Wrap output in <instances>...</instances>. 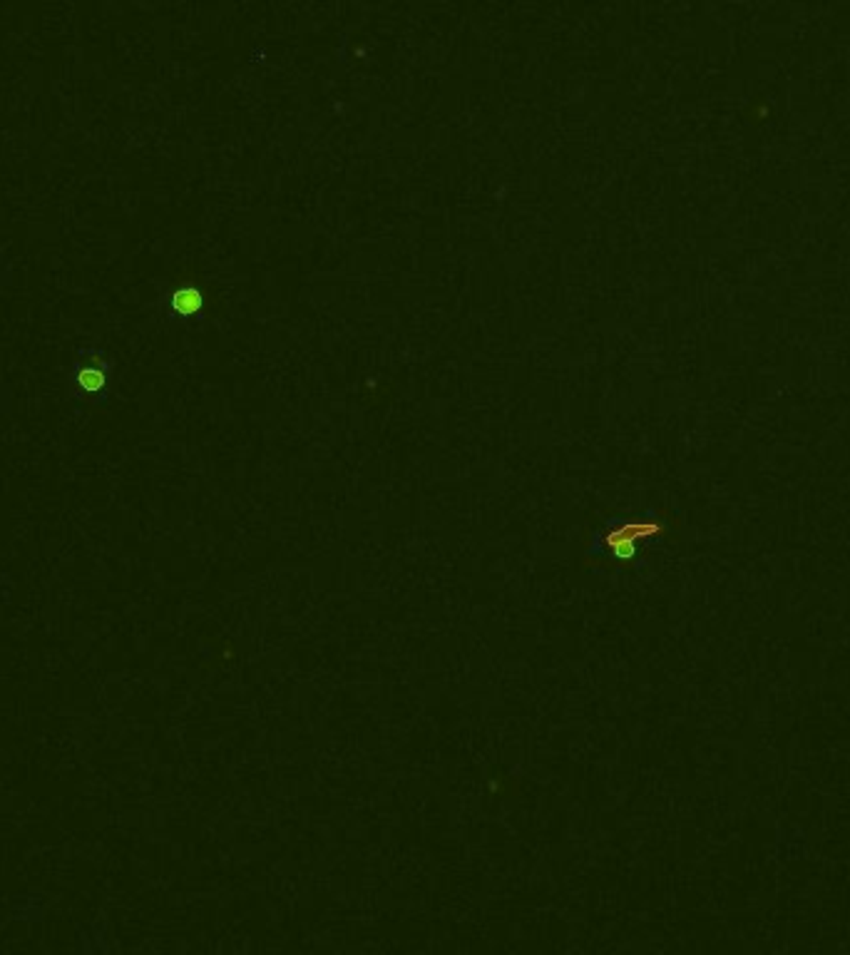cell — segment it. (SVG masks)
Masks as SVG:
<instances>
[{"label": "cell", "mask_w": 850, "mask_h": 955, "mask_svg": "<svg viewBox=\"0 0 850 955\" xmlns=\"http://www.w3.org/2000/svg\"><path fill=\"white\" fill-rule=\"evenodd\" d=\"M172 309L182 316H192L202 309V294L199 289H192V286H184V289L174 291L172 296Z\"/></svg>", "instance_id": "3957f363"}, {"label": "cell", "mask_w": 850, "mask_h": 955, "mask_svg": "<svg viewBox=\"0 0 850 955\" xmlns=\"http://www.w3.org/2000/svg\"><path fill=\"white\" fill-rule=\"evenodd\" d=\"M669 513L649 508L632 518H617L594 530L592 543L587 548V565L594 567H617V570H639L642 567V550L662 543L674 528Z\"/></svg>", "instance_id": "6da1fadb"}, {"label": "cell", "mask_w": 850, "mask_h": 955, "mask_svg": "<svg viewBox=\"0 0 850 955\" xmlns=\"http://www.w3.org/2000/svg\"><path fill=\"white\" fill-rule=\"evenodd\" d=\"M75 383L82 393H100L107 383V371L102 363H85L75 368Z\"/></svg>", "instance_id": "7a4b0ae2"}]
</instances>
